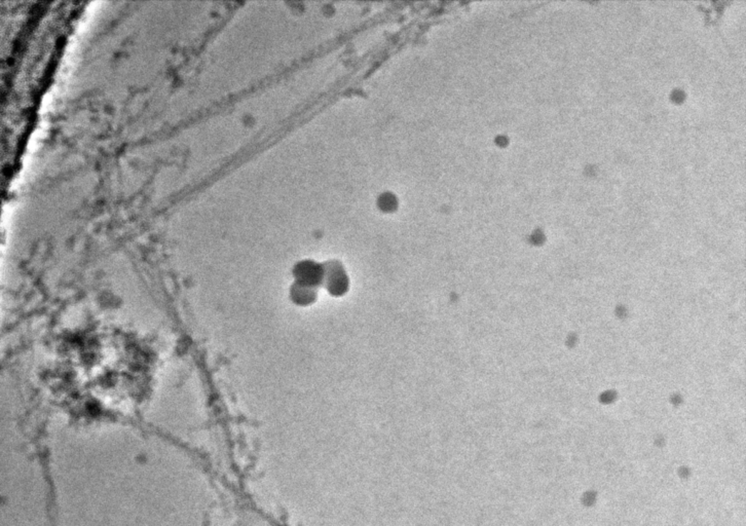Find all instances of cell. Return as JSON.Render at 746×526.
<instances>
[{"instance_id":"obj_1","label":"cell","mask_w":746,"mask_h":526,"mask_svg":"<svg viewBox=\"0 0 746 526\" xmlns=\"http://www.w3.org/2000/svg\"><path fill=\"white\" fill-rule=\"evenodd\" d=\"M293 275L297 284L317 288L318 286L323 284L324 268H323V264L316 263V261H303L296 264Z\"/></svg>"},{"instance_id":"obj_2","label":"cell","mask_w":746,"mask_h":526,"mask_svg":"<svg viewBox=\"0 0 746 526\" xmlns=\"http://www.w3.org/2000/svg\"><path fill=\"white\" fill-rule=\"evenodd\" d=\"M323 268H324V278H323L322 285H324L327 291L336 296L345 293L348 282L343 268H341L336 263L323 264Z\"/></svg>"},{"instance_id":"obj_3","label":"cell","mask_w":746,"mask_h":526,"mask_svg":"<svg viewBox=\"0 0 746 526\" xmlns=\"http://www.w3.org/2000/svg\"><path fill=\"white\" fill-rule=\"evenodd\" d=\"M290 294H291L292 301L296 305H310L317 299V288L294 283Z\"/></svg>"}]
</instances>
